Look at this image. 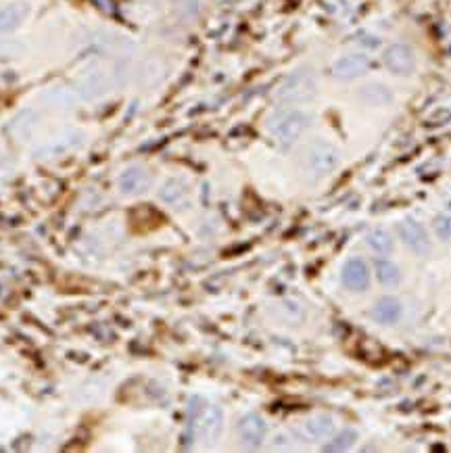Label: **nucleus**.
Segmentation results:
<instances>
[{
	"instance_id": "obj_11",
	"label": "nucleus",
	"mask_w": 451,
	"mask_h": 453,
	"mask_svg": "<svg viewBox=\"0 0 451 453\" xmlns=\"http://www.w3.org/2000/svg\"><path fill=\"white\" fill-rule=\"evenodd\" d=\"M372 317L378 324H395L402 317V303L395 297H385L374 305Z\"/></svg>"
},
{
	"instance_id": "obj_1",
	"label": "nucleus",
	"mask_w": 451,
	"mask_h": 453,
	"mask_svg": "<svg viewBox=\"0 0 451 453\" xmlns=\"http://www.w3.org/2000/svg\"><path fill=\"white\" fill-rule=\"evenodd\" d=\"M312 124V117L299 109H286L276 113L270 119V132L280 144H293Z\"/></svg>"
},
{
	"instance_id": "obj_16",
	"label": "nucleus",
	"mask_w": 451,
	"mask_h": 453,
	"mask_svg": "<svg viewBox=\"0 0 451 453\" xmlns=\"http://www.w3.org/2000/svg\"><path fill=\"white\" fill-rule=\"evenodd\" d=\"M376 276H378L380 284H382V286H387V288L397 286V284H399V280H402V272H399V268H397L393 261H385V259L376 264Z\"/></svg>"
},
{
	"instance_id": "obj_18",
	"label": "nucleus",
	"mask_w": 451,
	"mask_h": 453,
	"mask_svg": "<svg viewBox=\"0 0 451 453\" xmlns=\"http://www.w3.org/2000/svg\"><path fill=\"white\" fill-rule=\"evenodd\" d=\"M356 439H358V435H356L353 430H345V433H341L339 437H334L332 443L324 445V449H326V452H345V449H349V447L356 443Z\"/></svg>"
},
{
	"instance_id": "obj_6",
	"label": "nucleus",
	"mask_w": 451,
	"mask_h": 453,
	"mask_svg": "<svg viewBox=\"0 0 451 453\" xmlns=\"http://www.w3.org/2000/svg\"><path fill=\"white\" fill-rule=\"evenodd\" d=\"M368 67H370V59L361 52H353V54H345L339 61H334L332 76L336 80H356L368 71Z\"/></svg>"
},
{
	"instance_id": "obj_2",
	"label": "nucleus",
	"mask_w": 451,
	"mask_h": 453,
	"mask_svg": "<svg viewBox=\"0 0 451 453\" xmlns=\"http://www.w3.org/2000/svg\"><path fill=\"white\" fill-rule=\"evenodd\" d=\"M316 94V76L308 69H301L282 82V86L278 88V100L282 105H303V102H312Z\"/></svg>"
},
{
	"instance_id": "obj_5",
	"label": "nucleus",
	"mask_w": 451,
	"mask_h": 453,
	"mask_svg": "<svg viewBox=\"0 0 451 453\" xmlns=\"http://www.w3.org/2000/svg\"><path fill=\"white\" fill-rule=\"evenodd\" d=\"M385 67L395 73V76H407L414 71L416 59H414V50L407 45H391L385 54H382Z\"/></svg>"
},
{
	"instance_id": "obj_8",
	"label": "nucleus",
	"mask_w": 451,
	"mask_h": 453,
	"mask_svg": "<svg viewBox=\"0 0 451 453\" xmlns=\"http://www.w3.org/2000/svg\"><path fill=\"white\" fill-rule=\"evenodd\" d=\"M238 435L247 447H257L266 437V422L257 413H249L238 424Z\"/></svg>"
},
{
	"instance_id": "obj_12",
	"label": "nucleus",
	"mask_w": 451,
	"mask_h": 453,
	"mask_svg": "<svg viewBox=\"0 0 451 453\" xmlns=\"http://www.w3.org/2000/svg\"><path fill=\"white\" fill-rule=\"evenodd\" d=\"M360 98L370 107H385L393 100V94L382 84H368L360 90Z\"/></svg>"
},
{
	"instance_id": "obj_7",
	"label": "nucleus",
	"mask_w": 451,
	"mask_h": 453,
	"mask_svg": "<svg viewBox=\"0 0 451 453\" xmlns=\"http://www.w3.org/2000/svg\"><path fill=\"white\" fill-rule=\"evenodd\" d=\"M399 234H402L404 242L416 255H428L430 253V238H428L424 226L418 224L416 220H406L399 226Z\"/></svg>"
},
{
	"instance_id": "obj_4",
	"label": "nucleus",
	"mask_w": 451,
	"mask_h": 453,
	"mask_svg": "<svg viewBox=\"0 0 451 453\" xmlns=\"http://www.w3.org/2000/svg\"><path fill=\"white\" fill-rule=\"evenodd\" d=\"M308 165L317 176H326L336 170L339 165V151L334 144L326 140H316L308 148Z\"/></svg>"
},
{
	"instance_id": "obj_20",
	"label": "nucleus",
	"mask_w": 451,
	"mask_h": 453,
	"mask_svg": "<svg viewBox=\"0 0 451 453\" xmlns=\"http://www.w3.org/2000/svg\"><path fill=\"white\" fill-rule=\"evenodd\" d=\"M201 0H176V6L180 8L182 15H194L199 11Z\"/></svg>"
},
{
	"instance_id": "obj_19",
	"label": "nucleus",
	"mask_w": 451,
	"mask_h": 453,
	"mask_svg": "<svg viewBox=\"0 0 451 453\" xmlns=\"http://www.w3.org/2000/svg\"><path fill=\"white\" fill-rule=\"evenodd\" d=\"M435 232L441 240H451V216H439L435 220Z\"/></svg>"
},
{
	"instance_id": "obj_9",
	"label": "nucleus",
	"mask_w": 451,
	"mask_h": 453,
	"mask_svg": "<svg viewBox=\"0 0 451 453\" xmlns=\"http://www.w3.org/2000/svg\"><path fill=\"white\" fill-rule=\"evenodd\" d=\"M343 284L349 290L361 293L370 284V270L363 259H349L343 268Z\"/></svg>"
},
{
	"instance_id": "obj_15",
	"label": "nucleus",
	"mask_w": 451,
	"mask_h": 453,
	"mask_svg": "<svg viewBox=\"0 0 451 453\" xmlns=\"http://www.w3.org/2000/svg\"><path fill=\"white\" fill-rule=\"evenodd\" d=\"M365 242H368V247L374 251V253H378V255H389L391 251H393V238H391V234L387 232V230H372L370 234H368V238H365Z\"/></svg>"
},
{
	"instance_id": "obj_10",
	"label": "nucleus",
	"mask_w": 451,
	"mask_h": 453,
	"mask_svg": "<svg viewBox=\"0 0 451 453\" xmlns=\"http://www.w3.org/2000/svg\"><path fill=\"white\" fill-rule=\"evenodd\" d=\"M334 433V420L326 413H320L314 416L310 420L303 422L301 426V435L310 441H324V439H330Z\"/></svg>"
},
{
	"instance_id": "obj_14",
	"label": "nucleus",
	"mask_w": 451,
	"mask_h": 453,
	"mask_svg": "<svg viewBox=\"0 0 451 453\" xmlns=\"http://www.w3.org/2000/svg\"><path fill=\"white\" fill-rule=\"evenodd\" d=\"M28 15V6L25 4H8L0 8V32H8L13 28H17L23 17Z\"/></svg>"
},
{
	"instance_id": "obj_13",
	"label": "nucleus",
	"mask_w": 451,
	"mask_h": 453,
	"mask_svg": "<svg viewBox=\"0 0 451 453\" xmlns=\"http://www.w3.org/2000/svg\"><path fill=\"white\" fill-rule=\"evenodd\" d=\"M146 182H148L146 180V174L140 167H130L119 178V190L124 194H138V192L144 190Z\"/></svg>"
},
{
	"instance_id": "obj_17",
	"label": "nucleus",
	"mask_w": 451,
	"mask_h": 453,
	"mask_svg": "<svg viewBox=\"0 0 451 453\" xmlns=\"http://www.w3.org/2000/svg\"><path fill=\"white\" fill-rule=\"evenodd\" d=\"M161 199L165 201V203H170V205H178L182 199L186 196V186L178 180H170L163 184V188H161Z\"/></svg>"
},
{
	"instance_id": "obj_3",
	"label": "nucleus",
	"mask_w": 451,
	"mask_h": 453,
	"mask_svg": "<svg viewBox=\"0 0 451 453\" xmlns=\"http://www.w3.org/2000/svg\"><path fill=\"white\" fill-rule=\"evenodd\" d=\"M224 428V413L216 406L207 409H190V430L205 443H213Z\"/></svg>"
}]
</instances>
